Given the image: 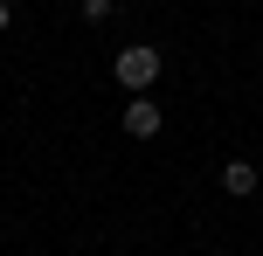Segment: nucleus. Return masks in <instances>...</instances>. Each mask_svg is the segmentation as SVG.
Returning a JSON list of instances; mask_svg holds the SVG:
<instances>
[{"mask_svg":"<svg viewBox=\"0 0 263 256\" xmlns=\"http://www.w3.org/2000/svg\"><path fill=\"white\" fill-rule=\"evenodd\" d=\"M159 69H166V63H159V49H153V42H132V49H118L111 76H118V83H125L132 97H145V90L159 83Z\"/></svg>","mask_w":263,"mask_h":256,"instance_id":"1","label":"nucleus"},{"mask_svg":"<svg viewBox=\"0 0 263 256\" xmlns=\"http://www.w3.org/2000/svg\"><path fill=\"white\" fill-rule=\"evenodd\" d=\"M222 194H236V201H250V194H263L256 166H250V160H229V166H222Z\"/></svg>","mask_w":263,"mask_h":256,"instance_id":"2","label":"nucleus"},{"mask_svg":"<svg viewBox=\"0 0 263 256\" xmlns=\"http://www.w3.org/2000/svg\"><path fill=\"white\" fill-rule=\"evenodd\" d=\"M125 132L132 139H153L159 132V104H153V97H132V104H125Z\"/></svg>","mask_w":263,"mask_h":256,"instance_id":"3","label":"nucleus"},{"mask_svg":"<svg viewBox=\"0 0 263 256\" xmlns=\"http://www.w3.org/2000/svg\"><path fill=\"white\" fill-rule=\"evenodd\" d=\"M83 21H111V0H83Z\"/></svg>","mask_w":263,"mask_h":256,"instance_id":"4","label":"nucleus"},{"mask_svg":"<svg viewBox=\"0 0 263 256\" xmlns=\"http://www.w3.org/2000/svg\"><path fill=\"white\" fill-rule=\"evenodd\" d=\"M7 21H14V7H7V0H0V28H7Z\"/></svg>","mask_w":263,"mask_h":256,"instance_id":"5","label":"nucleus"}]
</instances>
